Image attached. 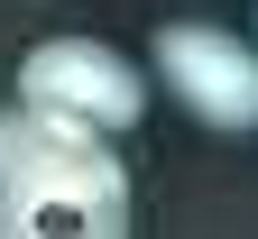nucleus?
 Listing matches in <instances>:
<instances>
[{
    "mask_svg": "<svg viewBox=\"0 0 258 239\" xmlns=\"http://www.w3.org/2000/svg\"><path fill=\"white\" fill-rule=\"evenodd\" d=\"M120 239L129 230V166L102 129L55 120L37 101L0 111V239Z\"/></svg>",
    "mask_w": 258,
    "mask_h": 239,
    "instance_id": "nucleus-1",
    "label": "nucleus"
},
{
    "mask_svg": "<svg viewBox=\"0 0 258 239\" xmlns=\"http://www.w3.org/2000/svg\"><path fill=\"white\" fill-rule=\"evenodd\" d=\"M19 101L120 138V129H139V111H148V74L120 46H102V37H37L19 55Z\"/></svg>",
    "mask_w": 258,
    "mask_h": 239,
    "instance_id": "nucleus-2",
    "label": "nucleus"
},
{
    "mask_svg": "<svg viewBox=\"0 0 258 239\" xmlns=\"http://www.w3.org/2000/svg\"><path fill=\"white\" fill-rule=\"evenodd\" d=\"M157 83H166L203 129H231V138L258 129V46L231 37V28H212V19L157 28Z\"/></svg>",
    "mask_w": 258,
    "mask_h": 239,
    "instance_id": "nucleus-3",
    "label": "nucleus"
}]
</instances>
